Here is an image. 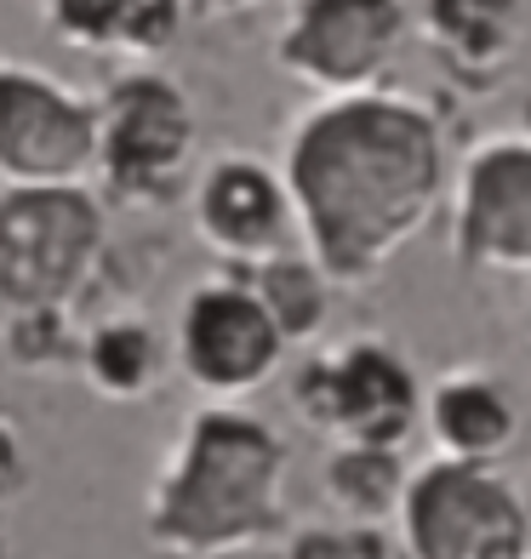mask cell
Returning a JSON list of instances; mask_svg holds the SVG:
<instances>
[{"label": "cell", "instance_id": "1", "mask_svg": "<svg viewBox=\"0 0 531 559\" xmlns=\"http://www.w3.org/2000/svg\"><path fill=\"white\" fill-rule=\"evenodd\" d=\"M281 171L303 251L332 286H371L440 212L446 138L435 109L389 86L320 97L292 120Z\"/></svg>", "mask_w": 531, "mask_h": 559}, {"label": "cell", "instance_id": "4", "mask_svg": "<svg viewBox=\"0 0 531 559\" xmlns=\"http://www.w3.org/2000/svg\"><path fill=\"white\" fill-rule=\"evenodd\" d=\"M200 120L189 92L161 69H126L97 104V177L109 200L161 212L194 189Z\"/></svg>", "mask_w": 531, "mask_h": 559}, {"label": "cell", "instance_id": "13", "mask_svg": "<svg viewBox=\"0 0 531 559\" xmlns=\"http://www.w3.org/2000/svg\"><path fill=\"white\" fill-rule=\"evenodd\" d=\"M52 29L92 58H155L189 17L184 0H46Z\"/></svg>", "mask_w": 531, "mask_h": 559}, {"label": "cell", "instance_id": "14", "mask_svg": "<svg viewBox=\"0 0 531 559\" xmlns=\"http://www.w3.org/2000/svg\"><path fill=\"white\" fill-rule=\"evenodd\" d=\"M74 366L104 400L138 405L166 377V337L143 314H115V320H97L81 337V360Z\"/></svg>", "mask_w": 531, "mask_h": 559}, {"label": "cell", "instance_id": "7", "mask_svg": "<svg viewBox=\"0 0 531 559\" xmlns=\"http://www.w3.org/2000/svg\"><path fill=\"white\" fill-rule=\"evenodd\" d=\"M286 332L246 274L200 280L172 325V360L194 394L240 405L286 371Z\"/></svg>", "mask_w": 531, "mask_h": 559}, {"label": "cell", "instance_id": "9", "mask_svg": "<svg viewBox=\"0 0 531 559\" xmlns=\"http://www.w3.org/2000/svg\"><path fill=\"white\" fill-rule=\"evenodd\" d=\"M97 177V104L58 74L0 63V183H86Z\"/></svg>", "mask_w": 531, "mask_h": 559}, {"label": "cell", "instance_id": "22", "mask_svg": "<svg viewBox=\"0 0 531 559\" xmlns=\"http://www.w3.org/2000/svg\"><path fill=\"white\" fill-rule=\"evenodd\" d=\"M0 559H12V548H7V537H0Z\"/></svg>", "mask_w": 531, "mask_h": 559}, {"label": "cell", "instance_id": "3", "mask_svg": "<svg viewBox=\"0 0 531 559\" xmlns=\"http://www.w3.org/2000/svg\"><path fill=\"white\" fill-rule=\"evenodd\" d=\"M109 251V206L86 183L0 189V309H74Z\"/></svg>", "mask_w": 531, "mask_h": 559}, {"label": "cell", "instance_id": "12", "mask_svg": "<svg viewBox=\"0 0 531 559\" xmlns=\"http://www.w3.org/2000/svg\"><path fill=\"white\" fill-rule=\"evenodd\" d=\"M423 435L451 463H503L520 440V400L486 366H458L423 394Z\"/></svg>", "mask_w": 531, "mask_h": 559}, {"label": "cell", "instance_id": "20", "mask_svg": "<svg viewBox=\"0 0 531 559\" xmlns=\"http://www.w3.org/2000/svg\"><path fill=\"white\" fill-rule=\"evenodd\" d=\"M189 12H240L246 0H184Z\"/></svg>", "mask_w": 531, "mask_h": 559}, {"label": "cell", "instance_id": "10", "mask_svg": "<svg viewBox=\"0 0 531 559\" xmlns=\"http://www.w3.org/2000/svg\"><path fill=\"white\" fill-rule=\"evenodd\" d=\"M189 206H194V235L235 269H258L269 258H286L303 240L286 171L269 160H251V155L212 160L194 177Z\"/></svg>", "mask_w": 531, "mask_h": 559}, {"label": "cell", "instance_id": "16", "mask_svg": "<svg viewBox=\"0 0 531 559\" xmlns=\"http://www.w3.org/2000/svg\"><path fill=\"white\" fill-rule=\"evenodd\" d=\"M246 280L258 286V297L269 302V314L281 320L286 343H315L332 320V274H326L309 251H286V258H269L258 269H246Z\"/></svg>", "mask_w": 531, "mask_h": 559}, {"label": "cell", "instance_id": "11", "mask_svg": "<svg viewBox=\"0 0 531 559\" xmlns=\"http://www.w3.org/2000/svg\"><path fill=\"white\" fill-rule=\"evenodd\" d=\"M451 246L469 269L531 274V138H492L463 160Z\"/></svg>", "mask_w": 531, "mask_h": 559}, {"label": "cell", "instance_id": "5", "mask_svg": "<svg viewBox=\"0 0 531 559\" xmlns=\"http://www.w3.org/2000/svg\"><path fill=\"white\" fill-rule=\"evenodd\" d=\"M292 405L332 445L406 451L423 428V383L412 360L377 337H349L309 354L292 377Z\"/></svg>", "mask_w": 531, "mask_h": 559}, {"label": "cell", "instance_id": "19", "mask_svg": "<svg viewBox=\"0 0 531 559\" xmlns=\"http://www.w3.org/2000/svg\"><path fill=\"white\" fill-rule=\"evenodd\" d=\"M23 491H30V445H23V435L0 417V508L17 502Z\"/></svg>", "mask_w": 531, "mask_h": 559}, {"label": "cell", "instance_id": "6", "mask_svg": "<svg viewBox=\"0 0 531 559\" xmlns=\"http://www.w3.org/2000/svg\"><path fill=\"white\" fill-rule=\"evenodd\" d=\"M394 525L406 559H531V508L497 463L412 468Z\"/></svg>", "mask_w": 531, "mask_h": 559}, {"label": "cell", "instance_id": "2", "mask_svg": "<svg viewBox=\"0 0 531 559\" xmlns=\"http://www.w3.org/2000/svg\"><path fill=\"white\" fill-rule=\"evenodd\" d=\"M286 463L281 428L246 405L206 400L184 417L149 486L143 531L177 559H235L286 537Z\"/></svg>", "mask_w": 531, "mask_h": 559}, {"label": "cell", "instance_id": "18", "mask_svg": "<svg viewBox=\"0 0 531 559\" xmlns=\"http://www.w3.org/2000/svg\"><path fill=\"white\" fill-rule=\"evenodd\" d=\"M69 309H46V314H12V332L7 348L17 366H35V371H58L81 360V337L63 325Z\"/></svg>", "mask_w": 531, "mask_h": 559}, {"label": "cell", "instance_id": "15", "mask_svg": "<svg viewBox=\"0 0 531 559\" xmlns=\"http://www.w3.org/2000/svg\"><path fill=\"white\" fill-rule=\"evenodd\" d=\"M428 40L458 69H497L520 29V0H428Z\"/></svg>", "mask_w": 531, "mask_h": 559}, {"label": "cell", "instance_id": "8", "mask_svg": "<svg viewBox=\"0 0 531 559\" xmlns=\"http://www.w3.org/2000/svg\"><path fill=\"white\" fill-rule=\"evenodd\" d=\"M400 40V0H292L274 35V63L315 97H361L384 92Z\"/></svg>", "mask_w": 531, "mask_h": 559}, {"label": "cell", "instance_id": "21", "mask_svg": "<svg viewBox=\"0 0 531 559\" xmlns=\"http://www.w3.org/2000/svg\"><path fill=\"white\" fill-rule=\"evenodd\" d=\"M526 343H531V297H526Z\"/></svg>", "mask_w": 531, "mask_h": 559}, {"label": "cell", "instance_id": "17", "mask_svg": "<svg viewBox=\"0 0 531 559\" xmlns=\"http://www.w3.org/2000/svg\"><path fill=\"white\" fill-rule=\"evenodd\" d=\"M406 479H412V468L400 463V451L332 445V456H326V497H332V508H343L354 525L400 514Z\"/></svg>", "mask_w": 531, "mask_h": 559}]
</instances>
